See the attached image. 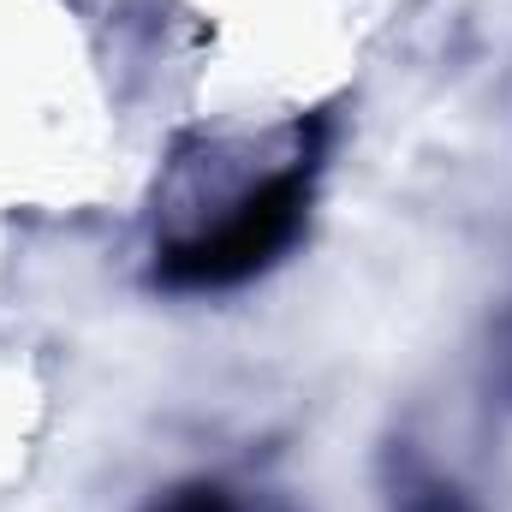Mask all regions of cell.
<instances>
[{"label":"cell","mask_w":512,"mask_h":512,"mask_svg":"<svg viewBox=\"0 0 512 512\" xmlns=\"http://www.w3.org/2000/svg\"><path fill=\"white\" fill-rule=\"evenodd\" d=\"M322 167H328V120L280 126L262 167L251 161L227 173V161H209V197L185 191L179 215L155 233L149 286L173 298H215L280 268L310 227Z\"/></svg>","instance_id":"cell-1"},{"label":"cell","mask_w":512,"mask_h":512,"mask_svg":"<svg viewBox=\"0 0 512 512\" xmlns=\"http://www.w3.org/2000/svg\"><path fill=\"white\" fill-rule=\"evenodd\" d=\"M495 370H501V387L512 393V316L501 322V340H495Z\"/></svg>","instance_id":"cell-4"},{"label":"cell","mask_w":512,"mask_h":512,"mask_svg":"<svg viewBox=\"0 0 512 512\" xmlns=\"http://www.w3.org/2000/svg\"><path fill=\"white\" fill-rule=\"evenodd\" d=\"M387 512H477L471 489L411 447L387 453Z\"/></svg>","instance_id":"cell-2"},{"label":"cell","mask_w":512,"mask_h":512,"mask_svg":"<svg viewBox=\"0 0 512 512\" xmlns=\"http://www.w3.org/2000/svg\"><path fill=\"white\" fill-rule=\"evenodd\" d=\"M143 512H251L221 477H185L173 489H161Z\"/></svg>","instance_id":"cell-3"}]
</instances>
